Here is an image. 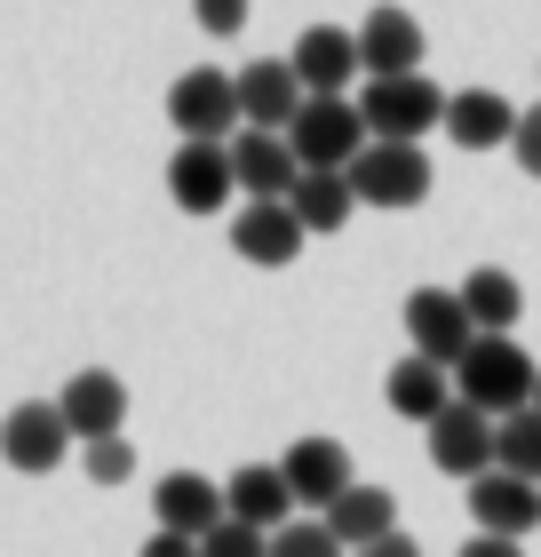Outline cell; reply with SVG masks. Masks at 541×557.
<instances>
[{"label": "cell", "instance_id": "cell-4", "mask_svg": "<svg viewBox=\"0 0 541 557\" xmlns=\"http://www.w3.org/2000/svg\"><path fill=\"white\" fill-rule=\"evenodd\" d=\"M287 144H295V160H303V168H351L358 151L374 144V128H367V112H358L351 96H311V104L295 112Z\"/></svg>", "mask_w": 541, "mask_h": 557}, {"label": "cell", "instance_id": "cell-30", "mask_svg": "<svg viewBox=\"0 0 541 557\" xmlns=\"http://www.w3.org/2000/svg\"><path fill=\"white\" fill-rule=\"evenodd\" d=\"M509 151H518V168L533 175V184H541V104L518 120V144H509Z\"/></svg>", "mask_w": 541, "mask_h": 557}, {"label": "cell", "instance_id": "cell-14", "mask_svg": "<svg viewBox=\"0 0 541 557\" xmlns=\"http://www.w3.org/2000/svg\"><path fill=\"white\" fill-rule=\"evenodd\" d=\"M295 81L311 96H343L351 81H367V64H358V33H343V24H311L295 48H287Z\"/></svg>", "mask_w": 541, "mask_h": 557}, {"label": "cell", "instance_id": "cell-19", "mask_svg": "<svg viewBox=\"0 0 541 557\" xmlns=\"http://www.w3.org/2000/svg\"><path fill=\"white\" fill-rule=\"evenodd\" d=\"M518 104L509 96H494V88H462V96H446V136L462 144V151H502V144H518Z\"/></svg>", "mask_w": 541, "mask_h": 557}, {"label": "cell", "instance_id": "cell-5", "mask_svg": "<svg viewBox=\"0 0 541 557\" xmlns=\"http://www.w3.org/2000/svg\"><path fill=\"white\" fill-rule=\"evenodd\" d=\"M351 184H358V208H422L430 199V160H422V144H367L351 160Z\"/></svg>", "mask_w": 541, "mask_h": 557}, {"label": "cell", "instance_id": "cell-17", "mask_svg": "<svg viewBox=\"0 0 541 557\" xmlns=\"http://www.w3.org/2000/svg\"><path fill=\"white\" fill-rule=\"evenodd\" d=\"M303 104H311V88L295 81V64H287V57H271V64H247V72H239V120H247V128H271V136H287Z\"/></svg>", "mask_w": 541, "mask_h": 557}, {"label": "cell", "instance_id": "cell-13", "mask_svg": "<svg viewBox=\"0 0 541 557\" xmlns=\"http://www.w3.org/2000/svg\"><path fill=\"white\" fill-rule=\"evenodd\" d=\"M279 470H287L295 502H311L319 518L358 486V478H351V446H343V438H295L287 454H279Z\"/></svg>", "mask_w": 541, "mask_h": 557}, {"label": "cell", "instance_id": "cell-11", "mask_svg": "<svg viewBox=\"0 0 541 557\" xmlns=\"http://www.w3.org/2000/svg\"><path fill=\"white\" fill-rule=\"evenodd\" d=\"M151 518H160V534H192V542H208L216 525L231 518V494L216 486V478H199V470H168L160 486H151Z\"/></svg>", "mask_w": 541, "mask_h": 557}, {"label": "cell", "instance_id": "cell-9", "mask_svg": "<svg viewBox=\"0 0 541 557\" xmlns=\"http://www.w3.org/2000/svg\"><path fill=\"white\" fill-rule=\"evenodd\" d=\"M231 191H239V175H231V144H175L168 160V199L184 215H223Z\"/></svg>", "mask_w": 541, "mask_h": 557}, {"label": "cell", "instance_id": "cell-6", "mask_svg": "<svg viewBox=\"0 0 541 557\" xmlns=\"http://www.w3.org/2000/svg\"><path fill=\"white\" fill-rule=\"evenodd\" d=\"M406 343H415V359L430 367H462L470 359V343H478V319H470V302L446 295V287H415L406 295Z\"/></svg>", "mask_w": 541, "mask_h": 557}, {"label": "cell", "instance_id": "cell-21", "mask_svg": "<svg viewBox=\"0 0 541 557\" xmlns=\"http://www.w3.org/2000/svg\"><path fill=\"white\" fill-rule=\"evenodd\" d=\"M287 208H295V223H303L311 239L343 232V223L358 215V184H351V168H303V184L287 191Z\"/></svg>", "mask_w": 541, "mask_h": 557}, {"label": "cell", "instance_id": "cell-34", "mask_svg": "<svg viewBox=\"0 0 541 557\" xmlns=\"http://www.w3.org/2000/svg\"><path fill=\"white\" fill-rule=\"evenodd\" d=\"M533 414H541V383H533Z\"/></svg>", "mask_w": 541, "mask_h": 557}, {"label": "cell", "instance_id": "cell-8", "mask_svg": "<svg viewBox=\"0 0 541 557\" xmlns=\"http://www.w3.org/2000/svg\"><path fill=\"white\" fill-rule=\"evenodd\" d=\"M430 470H446V478H485V470H502V422L494 414H478V407H454L430 422Z\"/></svg>", "mask_w": 541, "mask_h": 557}, {"label": "cell", "instance_id": "cell-15", "mask_svg": "<svg viewBox=\"0 0 541 557\" xmlns=\"http://www.w3.org/2000/svg\"><path fill=\"white\" fill-rule=\"evenodd\" d=\"M57 407H64V422H72V438H120L127 430V383L120 374H104V367H81L72 383L57 391Z\"/></svg>", "mask_w": 541, "mask_h": 557}, {"label": "cell", "instance_id": "cell-7", "mask_svg": "<svg viewBox=\"0 0 541 557\" xmlns=\"http://www.w3.org/2000/svg\"><path fill=\"white\" fill-rule=\"evenodd\" d=\"M72 454V422L57 398H24V407H9V422H0V462H9L16 478H48L64 470Z\"/></svg>", "mask_w": 541, "mask_h": 557}, {"label": "cell", "instance_id": "cell-10", "mask_svg": "<svg viewBox=\"0 0 541 557\" xmlns=\"http://www.w3.org/2000/svg\"><path fill=\"white\" fill-rule=\"evenodd\" d=\"M303 223H295V208L287 199H247L239 215H231V247H239V263H255V271H287L295 256H303Z\"/></svg>", "mask_w": 541, "mask_h": 557}, {"label": "cell", "instance_id": "cell-26", "mask_svg": "<svg viewBox=\"0 0 541 557\" xmlns=\"http://www.w3.org/2000/svg\"><path fill=\"white\" fill-rule=\"evenodd\" d=\"M502 470H518V478H533V486H541V414H533V407L502 422Z\"/></svg>", "mask_w": 541, "mask_h": 557}, {"label": "cell", "instance_id": "cell-1", "mask_svg": "<svg viewBox=\"0 0 541 557\" xmlns=\"http://www.w3.org/2000/svg\"><path fill=\"white\" fill-rule=\"evenodd\" d=\"M533 383H541V367L526 359L518 335H478L470 359L454 367V398H462V407H478V414H494V422L526 414L533 407Z\"/></svg>", "mask_w": 541, "mask_h": 557}, {"label": "cell", "instance_id": "cell-20", "mask_svg": "<svg viewBox=\"0 0 541 557\" xmlns=\"http://www.w3.org/2000/svg\"><path fill=\"white\" fill-rule=\"evenodd\" d=\"M223 494H231V518L255 525V534H279V525H295V486H287V470H279V462H247Z\"/></svg>", "mask_w": 541, "mask_h": 557}, {"label": "cell", "instance_id": "cell-32", "mask_svg": "<svg viewBox=\"0 0 541 557\" xmlns=\"http://www.w3.org/2000/svg\"><path fill=\"white\" fill-rule=\"evenodd\" d=\"M462 557H526V549L502 542V534H470V542H462Z\"/></svg>", "mask_w": 541, "mask_h": 557}, {"label": "cell", "instance_id": "cell-27", "mask_svg": "<svg viewBox=\"0 0 541 557\" xmlns=\"http://www.w3.org/2000/svg\"><path fill=\"white\" fill-rule=\"evenodd\" d=\"M81 462H88L96 486H127V470H136V446H127V438H88Z\"/></svg>", "mask_w": 541, "mask_h": 557}, {"label": "cell", "instance_id": "cell-3", "mask_svg": "<svg viewBox=\"0 0 541 557\" xmlns=\"http://www.w3.org/2000/svg\"><path fill=\"white\" fill-rule=\"evenodd\" d=\"M358 112H367L374 144H422L430 128H446V96H438L422 72H406V81H367L358 88Z\"/></svg>", "mask_w": 541, "mask_h": 557}, {"label": "cell", "instance_id": "cell-12", "mask_svg": "<svg viewBox=\"0 0 541 557\" xmlns=\"http://www.w3.org/2000/svg\"><path fill=\"white\" fill-rule=\"evenodd\" d=\"M470 518H478V534L526 542L541 525V486L518 470H485V478H470Z\"/></svg>", "mask_w": 541, "mask_h": 557}, {"label": "cell", "instance_id": "cell-25", "mask_svg": "<svg viewBox=\"0 0 541 557\" xmlns=\"http://www.w3.org/2000/svg\"><path fill=\"white\" fill-rule=\"evenodd\" d=\"M271 557H351V549H343V534H334L327 518H295V525L271 534Z\"/></svg>", "mask_w": 541, "mask_h": 557}, {"label": "cell", "instance_id": "cell-23", "mask_svg": "<svg viewBox=\"0 0 541 557\" xmlns=\"http://www.w3.org/2000/svg\"><path fill=\"white\" fill-rule=\"evenodd\" d=\"M327 525H334V534H343V549L358 557L367 542L398 534V494H382V486H351V494L327 510Z\"/></svg>", "mask_w": 541, "mask_h": 557}, {"label": "cell", "instance_id": "cell-2", "mask_svg": "<svg viewBox=\"0 0 541 557\" xmlns=\"http://www.w3.org/2000/svg\"><path fill=\"white\" fill-rule=\"evenodd\" d=\"M168 120L184 144H231L247 128L239 120V72H216V64H192L184 81L168 88Z\"/></svg>", "mask_w": 541, "mask_h": 557}, {"label": "cell", "instance_id": "cell-16", "mask_svg": "<svg viewBox=\"0 0 541 557\" xmlns=\"http://www.w3.org/2000/svg\"><path fill=\"white\" fill-rule=\"evenodd\" d=\"M231 175H239V191L247 199H287L303 184V160H295V144L287 136H271V128H239L231 136Z\"/></svg>", "mask_w": 541, "mask_h": 557}, {"label": "cell", "instance_id": "cell-31", "mask_svg": "<svg viewBox=\"0 0 541 557\" xmlns=\"http://www.w3.org/2000/svg\"><path fill=\"white\" fill-rule=\"evenodd\" d=\"M136 557H199V542H192V534H151Z\"/></svg>", "mask_w": 541, "mask_h": 557}, {"label": "cell", "instance_id": "cell-18", "mask_svg": "<svg viewBox=\"0 0 541 557\" xmlns=\"http://www.w3.org/2000/svg\"><path fill=\"white\" fill-rule=\"evenodd\" d=\"M358 64H367V81L422 72V24L406 9H367V24H358Z\"/></svg>", "mask_w": 541, "mask_h": 557}, {"label": "cell", "instance_id": "cell-24", "mask_svg": "<svg viewBox=\"0 0 541 557\" xmlns=\"http://www.w3.org/2000/svg\"><path fill=\"white\" fill-rule=\"evenodd\" d=\"M454 295L470 302L478 335H509V326L526 319V287H518V278H509V271H494V263H485V271H470V278H462Z\"/></svg>", "mask_w": 541, "mask_h": 557}, {"label": "cell", "instance_id": "cell-22", "mask_svg": "<svg viewBox=\"0 0 541 557\" xmlns=\"http://www.w3.org/2000/svg\"><path fill=\"white\" fill-rule=\"evenodd\" d=\"M446 407H454V374L406 350V359L391 367V414H398V422H422V430H430V422L446 414Z\"/></svg>", "mask_w": 541, "mask_h": 557}, {"label": "cell", "instance_id": "cell-33", "mask_svg": "<svg viewBox=\"0 0 541 557\" xmlns=\"http://www.w3.org/2000/svg\"><path fill=\"white\" fill-rule=\"evenodd\" d=\"M358 557H422V549H415V534H382V542H367Z\"/></svg>", "mask_w": 541, "mask_h": 557}, {"label": "cell", "instance_id": "cell-29", "mask_svg": "<svg viewBox=\"0 0 541 557\" xmlns=\"http://www.w3.org/2000/svg\"><path fill=\"white\" fill-rule=\"evenodd\" d=\"M192 16H199V33H208V40H231L247 24V0H192Z\"/></svg>", "mask_w": 541, "mask_h": 557}, {"label": "cell", "instance_id": "cell-28", "mask_svg": "<svg viewBox=\"0 0 541 557\" xmlns=\"http://www.w3.org/2000/svg\"><path fill=\"white\" fill-rule=\"evenodd\" d=\"M199 557H271V534H255V525H239V518H223L208 542H199Z\"/></svg>", "mask_w": 541, "mask_h": 557}]
</instances>
